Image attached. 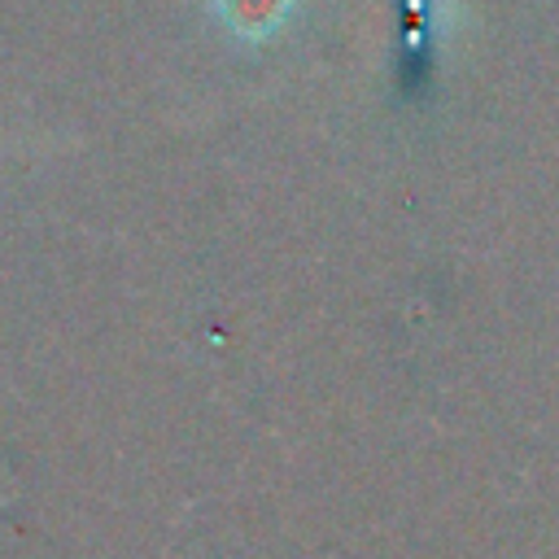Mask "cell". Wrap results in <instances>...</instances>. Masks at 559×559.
Instances as JSON below:
<instances>
[{
	"mask_svg": "<svg viewBox=\"0 0 559 559\" xmlns=\"http://www.w3.org/2000/svg\"><path fill=\"white\" fill-rule=\"evenodd\" d=\"M210 13L214 22L236 39V44H266L275 39L293 13H297V0H210Z\"/></svg>",
	"mask_w": 559,
	"mask_h": 559,
	"instance_id": "cell-1",
	"label": "cell"
}]
</instances>
